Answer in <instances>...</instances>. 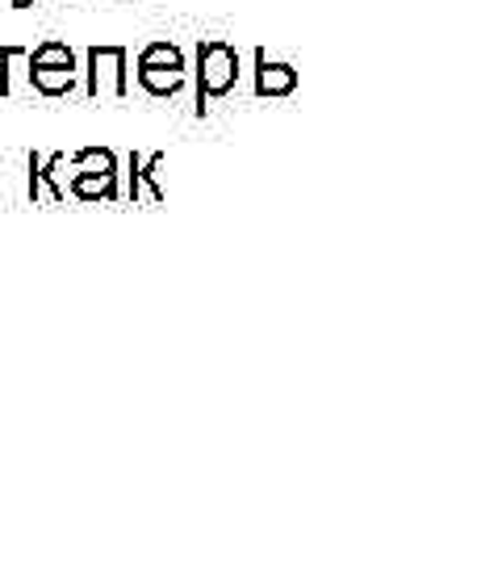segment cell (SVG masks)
<instances>
[{"label":"cell","mask_w":502,"mask_h":565,"mask_svg":"<svg viewBox=\"0 0 502 565\" xmlns=\"http://www.w3.org/2000/svg\"><path fill=\"white\" fill-rule=\"evenodd\" d=\"M193 76H197V88H193V114L205 118V114H210V102L231 97V93L239 88V76H243L239 51L222 39L197 42V72H193Z\"/></svg>","instance_id":"obj_1"},{"label":"cell","mask_w":502,"mask_h":565,"mask_svg":"<svg viewBox=\"0 0 502 565\" xmlns=\"http://www.w3.org/2000/svg\"><path fill=\"white\" fill-rule=\"evenodd\" d=\"M135 67H139L135 76H139L142 93H151V97H177L189 81V63L177 42H147Z\"/></svg>","instance_id":"obj_2"},{"label":"cell","mask_w":502,"mask_h":565,"mask_svg":"<svg viewBox=\"0 0 502 565\" xmlns=\"http://www.w3.org/2000/svg\"><path fill=\"white\" fill-rule=\"evenodd\" d=\"M81 84H84V97H93V102H97L100 93L126 97V93H130V51L118 46V42L88 46V51H84Z\"/></svg>","instance_id":"obj_3"},{"label":"cell","mask_w":502,"mask_h":565,"mask_svg":"<svg viewBox=\"0 0 502 565\" xmlns=\"http://www.w3.org/2000/svg\"><path fill=\"white\" fill-rule=\"evenodd\" d=\"M63 160H67V151H51V156L30 151V160H25V198H30V205H39V202L63 205L67 202V184H60Z\"/></svg>","instance_id":"obj_4"},{"label":"cell","mask_w":502,"mask_h":565,"mask_svg":"<svg viewBox=\"0 0 502 565\" xmlns=\"http://www.w3.org/2000/svg\"><path fill=\"white\" fill-rule=\"evenodd\" d=\"M160 168H163V151H151V156H139V151H130L126 156V189H121V198L130 205H163V189H160Z\"/></svg>","instance_id":"obj_5"},{"label":"cell","mask_w":502,"mask_h":565,"mask_svg":"<svg viewBox=\"0 0 502 565\" xmlns=\"http://www.w3.org/2000/svg\"><path fill=\"white\" fill-rule=\"evenodd\" d=\"M298 84L301 72L293 63L277 60L264 46H256V55H252V88H256V97H289V93H298Z\"/></svg>","instance_id":"obj_6"},{"label":"cell","mask_w":502,"mask_h":565,"mask_svg":"<svg viewBox=\"0 0 502 565\" xmlns=\"http://www.w3.org/2000/svg\"><path fill=\"white\" fill-rule=\"evenodd\" d=\"M30 88L39 97H72L81 88V67H46V63H25Z\"/></svg>","instance_id":"obj_7"},{"label":"cell","mask_w":502,"mask_h":565,"mask_svg":"<svg viewBox=\"0 0 502 565\" xmlns=\"http://www.w3.org/2000/svg\"><path fill=\"white\" fill-rule=\"evenodd\" d=\"M67 198H81V202H118L121 177H88V172H72V177H67Z\"/></svg>","instance_id":"obj_8"},{"label":"cell","mask_w":502,"mask_h":565,"mask_svg":"<svg viewBox=\"0 0 502 565\" xmlns=\"http://www.w3.org/2000/svg\"><path fill=\"white\" fill-rule=\"evenodd\" d=\"M67 177L72 172H88V177H121V163L109 147H84L76 156H67Z\"/></svg>","instance_id":"obj_9"},{"label":"cell","mask_w":502,"mask_h":565,"mask_svg":"<svg viewBox=\"0 0 502 565\" xmlns=\"http://www.w3.org/2000/svg\"><path fill=\"white\" fill-rule=\"evenodd\" d=\"M25 63H46V67H81V63H76V51H72L63 39H46V42H39V46H30Z\"/></svg>","instance_id":"obj_10"},{"label":"cell","mask_w":502,"mask_h":565,"mask_svg":"<svg viewBox=\"0 0 502 565\" xmlns=\"http://www.w3.org/2000/svg\"><path fill=\"white\" fill-rule=\"evenodd\" d=\"M25 55H30V46H13V42H4V46H0V97H9V93H13V76H9V67L21 63Z\"/></svg>","instance_id":"obj_11"},{"label":"cell","mask_w":502,"mask_h":565,"mask_svg":"<svg viewBox=\"0 0 502 565\" xmlns=\"http://www.w3.org/2000/svg\"><path fill=\"white\" fill-rule=\"evenodd\" d=\"M30 4H34V0H13V9H30Z\"/></svg>","instance_id":"obj_12"}]
</instances>
